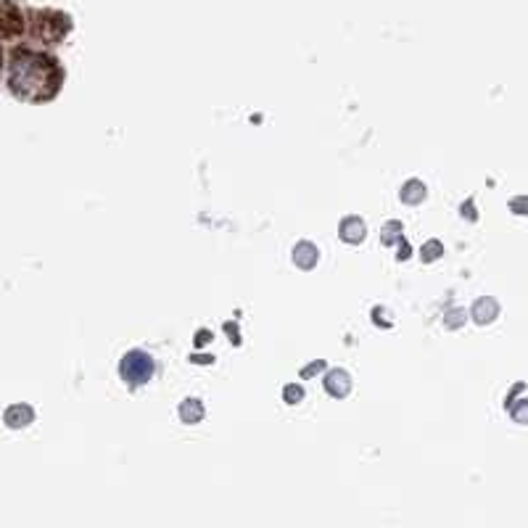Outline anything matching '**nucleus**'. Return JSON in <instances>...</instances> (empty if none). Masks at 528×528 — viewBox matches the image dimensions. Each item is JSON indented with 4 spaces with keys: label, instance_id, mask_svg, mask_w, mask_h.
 <instances>
[{
    "label": "nucleus",
    "instance_id": "7ed1b4c3",
    "mask_svg": "<svg viewBox=\"0 0 528 528\" xmlns=\"http://www.w3.org/2000/svg\"><path fill=\"white\" fill-rule=\"evenodd\" d=\"M325 386H328L330 394H336V397H344V394L351 389V380H349V375H346V372L336 370V372H330V375H328Z\"/></svg>",
    "mask_w": 528,
    "mask_h": 528
},
{
    "label": "nucleus",
    "instance_id": "f03ea898",
    "mask_svg": "<svg viewBox=\"0 0 528 528\" xmlns=\"http://www.w3.org/2000/svg\"><path fill=\"white\" fill-rule=\"evenodd\" d=\"M119 372L130 386H143V383H148V378L153 375V359H151L146 351H130L127 357L122 359Z\"/></svg>",
    "mask_w": 528,
    "mask_h": 528
},
{
    "label": "nucleus",
    "instance_id": "20e7f679",
    "mask_svg": "<svg viewBox=\"0 0 528 528\" xmlns=\"http://www.w3.org/2000/svg\"><path fill=\"white\" fill-rule=\"evenodd\" d=\"M180 415L188 420V423H196V420L201 418V404L196 401V399H190L185 407H180Z\"/></svg>",
    "mask_w": 528,
    "mask_h": 528
},
{
    "label": "nucleus",
    "instance_id": "f257e3e1",
    "mask_svg": "<svg viewBox=\"0 0 528 528\" xmlns=\"http://www.w3.org/2000/svg\"><path fill=\"white\" fill-rule=\"evenodd\" d=\"M32 82H37V95L40 98V88H45L48 95L59 93V61L48 59V56L21 53V59L16 61V69H11V88L19 90L24 98H32Z\"/></svg>",
    "mask_w": 528,
    "mask_h": 528
}]
</instances>
